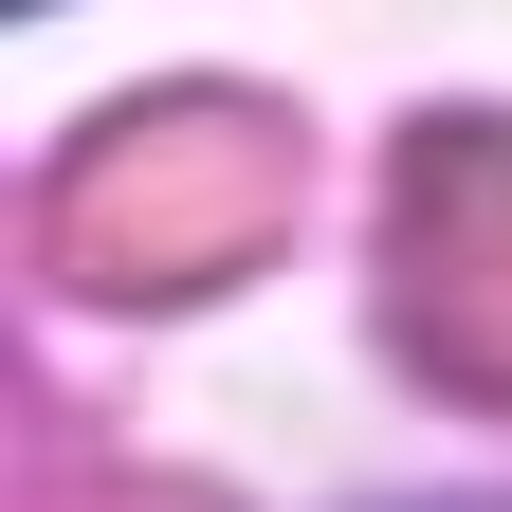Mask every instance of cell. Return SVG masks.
I'll use <instances>...</instances> for the list:
<instances>
[{"mask_svg": "<svg viewBox=\"0 0 512 512\" xmlns=\"http://www.w3.org/2000/svg\"><path fill=\"white\" fill-rule=\"evenodd\" d=\"M275 220H293V128L238 110V92H183V110H128V128H92V147L55 165L37 256L74 293H202Z\"/></svg>", "mask_w": 512, "mask_h": 512, "instance_id": "obj_1", "label": "cell"}, {"mask_svg": "<svg viewBox=\"0 0 512 512\" xmlns=\"http://www.w3.org/2000/svg\"><path fill=\"white\" fill-rule=\"evenodd\" d=\"M384 293L439 384L512 403V128H421L384 202Z\"/></svg>", "mask_w": 512, "mask_h": 512, "instance_id": "obj_2", "label": "cell"}, {"mask_svg": "<svg viewBox=\"0 0 512 512\" xmlns=\"http://www.w3.org/2000/svg\"><path fill=\"white\" fill-rule=\"evenodd\" d=\"M128 512H202V494H128Z\"/></svg>", "mask_w": 512, "mask_h": 512, "instance_id": "obj_3", "label": "cell"}]
</instances>
